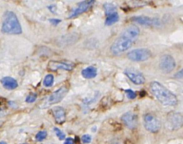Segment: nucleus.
Wrapping results in <instances>:
<instances>
[{"label": "nucleus", "instance_id": "f257e3e1", "mask_svg": "<svg viewBox=\"0 0 183 144\" xmlns=\"http://www.w3.org/2000/svg\"><path fill=\"white\" fill-rule=\"evenodd\" d=\"M150 88L153 95L163 105L175 106L178 103V99L175 95L159 82L154 81L151 83Z\"/></svg>", "mask_w": 183, "mask_h": 144}, {"label": "nucleus", "instance_id": "f03ea898", "mask_svg": "<svg viewBox=\"0 0 183 144\" xmlns=\"http://www.w3.org/2000/svg\"><path fill=\"white\" fill-rule=\"evenodd\" d=\"M1 30L3 33L9 35H20L22 28L16 14L13 11H6L3 20Z\"/></svg>", "mask_w": 183, "mask_h": 144}, {"label": "nucleus", "instance_id": "7ed1b4c3", "mask_svg": "<svg viewBox=\"0 0 183 144\" xmlns=\"http://www.w3.org/2000/svg\"><path fill=\"white\" fill-rule=\"evenodd\" d=\"M69 92V88L66 86H63L49 96L40 100L38 103V107L40 109H45L51 107L54 104L61 102L64 97L66 96Z\"/></svg>", "mask_w": 183, "mask_h": 144}, {"label": "nucleus", "instance_id": "20e7f679", "mask_svg": "<svg viewBox=\"0 0 183 144\" xmlns=\"http://www.w3.org/2000/svg\"><path fill=\"white\" fill-rule=\"evenodd\" d=\"M135 41L123 36H120L112 44L110 47L113 54H119L130 48Z\"/></svg>", "mask_w": 183, "mask_h": 144}, {"label": "nucleus", "instance_id": "39448f33", "mask_svg": "<svg viewBox=\"0 0 183 144\" xmlns=\"http://www.w3.org/2000/svg\"><path fill=\"white\" fill-rule=\"evenodd\" d=\"M166 127L171 131H176L183 125V115L179 113H170L167 115Z\"/></svg>", "mask_w": 183, "mask_h": 144}, {"label": "nucleus", "instance_id": "423d86ee", "mask_svg": "<svg viewBox=\"0 0 183 144\" xmlns=\"http://www.w3.org/2000/svg\"><path fill=\"white\" fill-rule=\"evenodd\" d=\"M151 52L149 49L138 48L129 52L127 57L133 62H141L147 60L151 58Z\"/></svg>", "mask_w": 183, "mask_h": 144}, {"label": "nucleus", "instance_id": "0eeeda50", "mask_svg": "<svg viewBox=\"0 0 183 144\" xmlns=\"http://www.w3.org/2000/svg\"><path fill=\"white\" fill-rule=\"evenodd\" d=\"M144 125L146 130L152 133H156L159 131L161 128L160 120L151 114H147L145 115Z\"/></svg>", "mask_w": 183, "mask_h": 144}, {"label": "nucleus", "instance_id": "6e6552de", "mask_svg": "<svg viewBox=\"0 0 183 144\" xmlns=\"http://www.w3.org/2000/svg\"><path fill=\"white\" fill-rule=\"evenodd\" d=\"M159 67L162 72L165 73H169L176 67L175 59L170 55H164L160 58Z\"/></svg>", "mask_w": 183, "mask_h": 144}, {"label": "nucleus", "instance_id": "1a4fd4ad", "mask_svg": "<svg viewBox=\"0 0 183 144\" xmlns=\"http://www.w3.org/2000/svg\"><path fill=\"white\" fill-rule=\"evenodd\" d=\"M125 74L133 83L135 85H142L145 82V78L141 72L135 68H127L125 70Z\"/></svg>", "mask_w": 183, "mask_h": 144}, {"label": "nucleus", "instance_id": "9d476101", "mask_svg": "<svg viewBox=\"0 0 183 144\" xmlns=\"http://www.w3.org/2000/svg\"><path fill=\"white\" fill-rule=\"evenodd\" d=\"M75 65L74 63L66 62H58L51 60L48 63V69L51 71H56L58 69L65 70L71 71L74 69Z\"/></svg>", "mask_w": 183, "mask_h": 144}, {"label": "nucleus", "instance_id": "9b49d317", "mask_svg": "<svg viewBox=\"0 0 183 144\" xmlns=\"http://www.w3.org/2000/svg\"><path fill=\"white\" fill-rule=\"evenodd\" d=\"M122 122L130 130L137 128L138 125L137 115L132 112H127L122 115Z\"/></svg>", "mask_w": 183, "mask_h": 144}, {"label": "nucleus", "instance_id": "f8f14e48", "mask_svg": "<svg viewBox=\"0 0 183 144\" xmlns=\"http://www.w3.org/2000/svg\"><path fill=\"white\" fill-rule=\"evenodd\" d=\"M131 20L146 26H160L161 21L157 18H151L145 16H133Z\"/></svg>", "mask_w": 183, "mask_h": 144}, {"label": "nucleus", "instance_id": "ddd939ff", "mask_svg": "<svg viewBox=\"0 0 183 144\" xmlns=\"http://www.w3.org/2000/svg\"><path fill=\"white\" fill-rule=\"evenodd\" d=\"M95 3V1H84L80 3L76 8L72 10L69 16V19L74 18L76 16L80 15L88 10L91 6Z\"/></svg>", "mask_w": 183, "mask_h": 144}, {"label": "nucleus", "instance_id": "4468645a", "mask_svg": "<svg viewBox=\"0 0 183 144\" xmlns=\"http://www.w3.org/2000/svg\"><path fill=\"white\" fill-rule=\"evenodd\" d=\"M140 33V30L135 25H130L127 27L122 32V36L128 38L132 40L135 41Z\"/></svg>", "mask_w": 183, "mask_h": 144}, {"label": "nucleus", "instance_id": "2eb2a0df", "mask_svg": "<svg viewBox=\"0 0 183 144\" xmlns=\"http://www.w3.org/2000/svg\"><path fill=\"white\" fill-rule=\"evenodd\" d=\"M54 117L56 122L58 124H62L66 120V112L62 107H54L52 109Z\"/></svg>", "mask_w": 183, "mask_h": 144}, {"label": "nucleus", "instance_id": "dca6fc26", "mask_svg": "<svg viewBox=\"0 0 183 144\" xmlns=\"http://www.w3.org/2000/svg\"><path fill=\"white\" fill-rule=\"evenodd\" d=\"M1 82L3 87L8 90H14L18 86V83L16 80L11 77L8 76L3 78L2 80H1Z\"/></svg>", "mask_w": 183, "mask_h": 144}, {"label": "nucleus", "instance_id": "f3484780", "mask_svg": "<svg viewBox=\"0 0 183 144\" xmlns=\"http://www.w3.org/2000/svg\"><path fill=\"white\" fill-rule=\"evenodd\" d=\"M81 75L85 78L91 79L97 75V69L95 67L90 66L82 70Z\"/></svg>", "mask_w": 183, "mask_h": 144}, {"label": "nucleus", "instance_id": "a211bd4d", "mask_svg": "<svg viewBox=\"0 0 183 144\" xmlns=\"http://www.w3.org/2000/svg\"><path fill=\"white\" fill-rule=\"evenodd\" d=\"M119 16L117 12H114L113 13L108 15L105 23V25L108 26L112 25L114 23H117V21L119 20Z\"/></svg>", "mask_w": 183, "mask_h": 144}, {"label": "nucleus", "instance_id": "6ab92c4d", "mask_svg": "<svg viewBox=\"0 0 183 144\" xmlns=\"http://www.w3.org/2000/svg\"><path fill=\"white\" fill-rule=\"evenodd\" d=\"M104 8L107 15L115 12L116 6L112 3H106L104 5Z\"/></svg>", "mask_w": 183, "mask_h": 144}, {"label": "nucleus", "instance_id": "aec40b11", "mask_svg": "<svg viewBox=\"0 0 183 144\" xmlns=\"http://www.w3.org/2000/svg\"><path fill=\"white\" fill-rule=\"evenodd\" d=\"M54 83V76L52 74H49L45 76L43 80V85L47 87L52 86Z\"/></svg>", "mask_w": 183, "mask_h": 144}, {"label": "nucleus", "instance_id": "412c9836", "mask_svg": "<svg viewBox=\"0 0 183 144\" xmlns=\"http://www.w3.org/2000/svg\"><path fill=\"white\" fill-rule=\"evenodd\" d=\"M37 97V94L36 93H30L29 95L27 96L25 101L28 103H33L36 101Z\"/></svg>", "mask_w": 183, "mask_h": 144}, {"label": "nucleus", "instance_id": "4be33fe9", "mask_svg": "<svg viewBox=\"0 0 183 144\" xmlns=\"http://www.w3.org/2000/svg\"><path fill=\"white\" fill-rule=\"evenodd\" d=\"M47 134L45 131H40L36 135V139L38 141H42L47 137Z\"/></svg>", "mask_w": 183, "mask_h": 144}, {"label": "nucleus", "instance_id": "5701e85b", "mask_svg": "<svg viewBox=\"0 0 183 144\" xmlns=\"http://www.w3.org/2000/svg\"><path fill=\"white\" fill-rule=\"evenodd\" d=\"M125 92L127 94V96L128 99H135L137 97V94L130 89L125 90Z\"/></svg>", "mask_w": 183, "mask_h": 144}, {"label": "nucleus", "instance_id": "b1692460", "mask_svg": "<svg viewBox=\"0 0 183 144\" xmlns=\"http://www.w3.org/2000/svg\"><path fill=\"white\" fill-rule=\"evenodd\" d=\"M54 131H55L57 136L58 137L59 139L60 140H63L65 139V137H66L65 134L63 133L59 128L56 127V128H54Z\"/></svg>", "mask_w": 183, "mask_h": 144}, {"label": "nucleus", "instance_id": "393cba45", "mask_svg": "<svg viewBox=\"0 0 183 144\" xmlns=\"http://www.w3.org/2000/svg\"><path fill=\"white\" fill-rule=\"evenodd\" d=\"M81 140L83 142V143H84V144H89L91 141V137L90 135H89L88 134L84 135L82 136Z\"/></svg>", "mask_w": 183, "mask_h": 144}, {"label": "nucleus", "instance_id": "a878e982", "mask_svg": "<svg viewBox=\"0 0 183 144\" xmlns=\"http://www.w3.org/2000/svg\"><path fill=\"white\" fill-rule=\"evenodd\" d=\"M174 77L177 79H183V68L180 71L175 73L174 75Z\"/></svg>", "mask_w": 183, "mask_h": 144}, {"label": "nucleus", "instance_id": "bb28decb", "mask_svg": "<svg viewBox=\"0 0 183 144\" xmlns=\"http://www.w3.org/2000/svg\"><path fill=\"white\" fill-rule=\"evenodd\" d=\"M49 21L51 23V24H53L54 25H57L59 24L62 20H61V19L52 18V19H49Z\"/></svg>", "mask_w": 183, "mask_h": 144}, {"label": "nucleus", "instance_id": "cd10ccee", "mask_svg": "<svg viewBox=\"0 0 183 144\" xmlns=\"http://www.w3.org/2000/svg\"><path fill=\"white\" fill-rule=\"evenodd\" d=\"M64 144H74V140L71 137H69L66 139Z\"/></svg>", "mask_w": 183, "mask_h": 144}, {"label": "nucleus", "instance_id": "c85d7f7f", "mask_svg": "<svg viewBox=\"0 0 183 144\" xmlns=\"http://www.w3.org/2000/svg\"><path fill=\"white\" fill-rule=\"evenodd\" d=\"M48 8L49 9V10L51 11L52 13H56V6L54 5H51L48 6Z\"/></svg>", "mask_w": 183, "mask_h": 144}, {"label": "nucleus", "instance_id": "c756f323", "mask_svg": "<svg viewBox=\"0 0 183 144\" xmlns=\"http://www.w3.org/2000/svg\"><path fill=\"white\" fill-rule=\"evenodd\" d=\"M9 105H10V106L11 107H12V108H16L17 106H15L16 105V104L15 103H14L13 102H9Z\"/></svg>", "mask_w": 183, "mask_h": 144}, {"label": "nucleus", "instance_id": "7c9ffc66", "mask_svg": "<svg viewBox=\"0 0 183 144\" xmlns=\"http://www.w3.org/2000/svg\"><path fill=\"white\" fill-rule=\"evenodd\" d=\"M6 144V142H5L2 141V142H1V144Z\"/></svg>", "mask_w": 183, "mask_h": 144}, {"label": "nucleus", "instance_id": "2f4dec72", "mask_svg": "<svg viewBox=\"0 0 183 144\" xmlns=\"http://www.w3.org/2000/svg\"><path fill=\"white\" fill-rule=\"evenodd\" d=\"M27 144V143H24V144Z\"/></svg>", "mask_w": 183, "mask_h": 144}]
</instances>
